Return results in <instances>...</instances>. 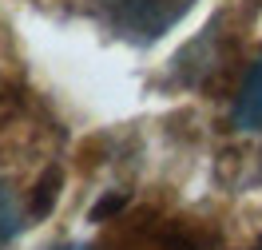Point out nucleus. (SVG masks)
Instances as JSON below:
<instances>
[{
  "instance_id": "nucleus-1",
  "label": "nucleus",
  "mask_w": 262,
  "mask_h": 250,
  "mask_svg": "<svg viewBox=\"0 0 262 250\" xmlns=\"http://www.w3.org/2000/svg\"><path fill=\"white\" fill-rule=\"evenodd\" d=\"M195 0H99V12L119 36L127 40H159L163 32H171Z\"/></svg>"
},
{
  "instance_id": "nucleus-2",
  "label": "nucleus",
  "mask_w": 262,
  "mask_h": 250,
  "mask_svg": "<svg viewBox=\"0 0 262 250\" xmlns=\"http://www.w3.org/2000/svg\"><path fill=\"white\" fill-rule=\"evenodd\" d=\"M230 119H234L238 131H254V127H262V56L254 60V67L246 72L243 87H238V96H234V111H230Z\"/></svg>"
},
{
  "instance_id": "nucleus-3",
  "label": "nucleus",
  "mask_w": 262,
  "mask_h": 250,
  "mask_svg": "<svg viewBox=\"0 0 262 250\" xmlns=\"http://www.w3.org/2000/svg\"><path fill=\"white\" fill-rule=\"evenodd\" d=\"M119 250H195L179 231H147V234H127Z\"/></svg>"
},
{
  "instance_id": "nucleus-4",
  "label": "nucleus",
  "mask_w": 262,
  "mask_h": 250,
  "mask_svg": "<svg viewBox=\"0 0 262 250\" xmlns=\"http://www.w3.org/2000/svg\"><path fill=\"white\" fill-rule=\"evenodd\" d=\"M16 234H20V207H16V195H12V187H8V183H0V250L8 246Z\"/></svg>"
}]
</instances>
